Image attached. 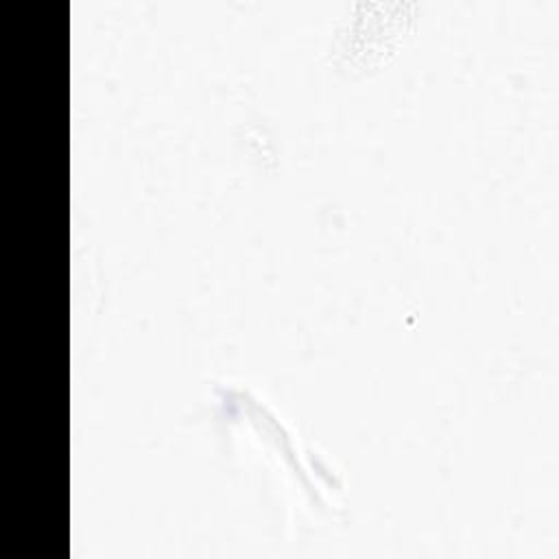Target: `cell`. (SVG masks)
<instances>
[{"instance_id":"6da1fadb","label":"cell","mask_w":559,"mask_h":559,"mask_svg":"<svg viewBox=\"0 0 559 559\" xmlns=\"http://www.w3.org/2000/svg\"><path fill=\"white\" fill-rule=\"evenodd\" d=\"M369 15L362 4L354 7V17L338 31L332 52L349 68L365 70L378 66L386 55L395 50L402 33L408 26L406 4H391L382 17L380 4H367Z\"/></svg>"}]
</instances>
